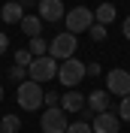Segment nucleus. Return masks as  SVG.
<instances>
[{
  "label": "nucleus",
  "mask_w": 130,
  "mask_h": 133,
  "mask_svg": "<svg viewBox=\"0 0 130 133\" xmlns=\"http://www.w3.org/2000/svg\"><path fill=\"white\" fill-rule=\"evenodd\" d=\"M15 100H18V106L24 109V112H36V109L46 103V91H42V85L40 82H21L18 85V91H15Z\"/></svg>",
  "instance_id": "obj_1"
},
{
  "label": "nucleus",
  "mask_w": 130,
  "mask_h": 133,
  "mask_svg": "<svg viewBox=\"0 0 130 133\" xmlns=\"http://www.w3.org/2000/svg\"><path fill=\"white\" fill-rule=\"evenodd\" d=\"M57 70H61V64H57L51 55H46V58H33V64L27 66V76H30V82H51V79H57Z\"/></svg>",
  "instance_id": "obj_2"
},
{
  "label": "nucleus",
  "mask_w": 130,
  "mask_h": 133,
  "mask_svg": "<svg viewBox=\"0 0 130 133\" xmlns=\"http://www.w3.org/2000/svg\"><path fill=\"white\" fill-rule=\"evenodd\" d=\"M76 49H79V39H76V33H57L55 39L49 42V55L55 61H61V64H64V61H70L76 55Z\"/></svg>",
  "instance_id": "obj_3"
},
{
  "label": "nucleus",
  "mask_w": 130,
  "mask_h": 133,
  "mask_svg": "<svg viewBox=\"0 0 130 133\" xmlns=\"http://www.w3.org/2000/svg\"><path fill=\"white\" fill-rule=\"evenodd\" d=\"M85 76H88V70H85V64H82L79 58L64 61V64H61V70H57V79H61V85H67L70 91H73L76 85L85 79Z\"/></svg>",
  "instance_id": "obj_4"
},
{
  "label": "nucleus",
  "mask_w": 130,
  "mask_h": 133,
  "mask_svg": "<svg viewBox=\"0 0 130 133\" xmlns=\"http://www.w3.org/2000/svg\"><path fill=\"white\" fill-rule=\"evenodd\" d=\"M40 127H42V133H67V127H70L67 112L61 106H49L40 118Z\"/></svg>",
  "instance_id": "obj_5"
},
{
  "label": "nucleus",
  "mask_w": 130,
  "mask_h": 133,
  "mask_svg": "<svg viewBox=\"0 0 130 133\" xmlns=\"http://www.w3.org/2000/svg\"><path fill=\"white\" fill-rule=\"evenodd\" d=\"M94 21H97V18H94V9H88V6H76V9L67 12V30H70V33L91 30Z\"/></svg>",
  "instance_id": "obj_6"
},
{
  "label": "nucleus",
  "mask_w": 130,
  "mask_h": 133,
  "mask_svg": "<svg viewBox=\"0 0 130 133\" xmlns=\"http://www.w3.org/2000/svg\"><path fill=\"white\" fill-rule=\"evenodd\" d=\"M106 91L115 97H130V73L127 70H109L106 73Z\"/></svg>",
  "instance_id": "obj_7"
},
{
  "label": "nucleus",
  "mask_w": 130,
  "mask_h": 133,
  "mask_svg": "<svg viewBox=\"0 0 130 133\" xmlns=\"http://www.w3.org/2000/svg\"><path fill=\"white\" fill-rule=\"evenodd\" d=\"M40 12H36V15L42 18V21H61V18H67V6L64 3H61V0H40Z\"/></svg>",
  "instance_id": "obj_8"
},
{
  "label": "nucleus",
  "mask_w": 130,
  "mask_h": 133,
  "mask_svg": "<svg viewBox=\"0 0 130 133\" xmlns=\"http://www.w3.org/2000/svg\"><path fill=\"white\" fill-rule=\"evenodd\" d=\"M118 127H121V118L115 115V112H100L91 121V130L94 133H118Z\"/></svg>",
  "instance_id": "obj_9"
},
{
  "label": "nucleus",
  "mask_w": 130,
  "mask_h": 133,
  "mask_svg": "<svg viewBox=\"0 0 130 133\" xmlns=\"http://www.w3.org/2000/svg\"><path fill=\"white\" fill-rule=\"evenodd\" d=\"M0 18L6 21V24H21V18H24V6L18 3V0H9L0 6Z\"/></svg>",
  "instance_id": "obj_10"
},
{
  "label": "nucleus",
  "mask_w": 130,
  "mask_h": 133,
  "mask_svg": "<svg viewBox=\"0 0 130 133\" xmlns=\"http://www.w3.org/2000/svg\"><path fill=\"white\" fill-rule=\"evenodd\" d=\"M85 103H88V97H85V94H79L73 88V91H67L64 97H61V109H64V112H82V109H85Z\"/></svg>",
  "instance_id": "obj_11"
},
{
  "label": "nucleus",
  "mask_w": 130,
  "mask_h": 133,
  "mask_svg": "<svg viewBox=\"0 0 130 133\" xmlns=\"http://www.w3.org/2000/svg\"><path fill=\"white\" fill-rule=\"evenodd\" d=\"M88 109L94 112V115L106 112V109H109V91H91L88 94Z\"/></svg>",
  "instance_id": "obj_12"
},
{
  "label": "nucleus",
  "mask_w": 130,
  "mask_h": 133,
  "mask_svg": "<svg viewBox=\"0 0 130 133\" xmlns=\"http://www.w3.org/2000/svg\"><path fill=\"white\" fill-rule=\"evenodd\" d=\"M21 30H24L30 39H33V36H40V30H42V18H40V15H24V18H21Z\"/></svg>",
  "instance_id": "obj_13"
},
{
  "label": "nucleus",
  "mask_w": 130,
  "mask_h": 133,
  "mask_svg": "<svg viewBox=\"0 0 130 133\" xmlns=\"http://www.w3.org/2000/svg\"><path fill=\"white\" fill-rule=\"evenodd\" d=\"M115 6L112 3H100L97 6V12H94V18H97V24H109V21H115Z\"/></svg>",
  "instance_id": "obj_14"
},
{
  "label": "nucleus",
  "mask_w": 130,
  "mask_h": 133,
  "mask_svg": "<svg viewBox=\"0 0 130 133\" xmlns=\"http://www.w3.org/2000/svg\"><path fill=\"white\" fill-rule=\"evenodd\" d=\"M27 51H30L33 58H46V55H49V42L42 39V36H33L30 45H27Z\"/></svg>",
  "instance_id": "obj_15"
},
{
  "label": "nucleus",
  "mask_w": 130,
  "mask_h": 133,
  "mask_svg": "<svg viewBox=\"0 0 130 133\" xmlns=\"http://www.w3.org/2000/svg\"><path fill=\"white\" fill-rule=\"evenodd\" d=\"M18 130H21L18 115H3L0 118V133H18Z\"/></svg>",
  "instance_id": "obj_16"
},
{
  "label": "nucleus",
  "mask_w": 130,
  "mask_h": 133,
  "mask_svg": "<svg viewBox=\"0 0 130 133\" xmlns=\"http://www.w3.org/2000/svg\"><path fill=\"white\" fill-rule=\"evenodd\" d=\"M91 39H94V42H103L106 39V36H109V30H106V24H97V21H94V24H91Z\"/></svg>",
  "instance_id": "obj_17"
},
{
  "label": "nucleus",
  "mask_w": 130,
  "mask_h": 133,
  "mask_svg": "<svg viewBox=\"0 0 130 133\" xmlns=\"http://www.w3.org/2000/svg\"><path fill=\"white\" fill-rule=\"evenodd\" d=\"M30 64H33V55H30L27 49H18V51H15V66H24V70H27Z\"/></svg>",
  "instance_id": "obj_18"
},
{
  "label": "nucleus",
  "mask_w": 130,
  "mask_h": 133,
  "mask_svg": "<svg viewBox=\"0 0 130 133\" xmlns=\"http://www.w3.org/2000/svg\"><path fill=\"white\" fill-rule=\"evenodd\" d=\"M115 115L121 118V121H130V97H121V103H118V112Z\"/></svg>",
  "instance_id": "obj_19"
},
{
  "label": "nucleus",
  "mask_w": 130,
  "mask_h": 133,
  "mask_svg": "<svg viewBox=\"0 0 130 133\" xmlns=\"http://www.w3.org/2000/svg\"><path fill=\"white\" fill-rule=\"evenodd\" d=\"M67 133H94V130H91V121H73L67 127Z\"/></svg>",
  "instance_id": "obj_20"
},
{
  "label": "nucleus",
  "mask_w": 130,
  "mask_h": 133,
  "mask_svg": "<svg viewBox=\"0 0 130 133\" xmlns=\"http://www.w3.org/2000/svg\"><path fill=\"white\" fill-rule=\"evenodd\" d=\"M9 79H12V82H24V66H12V70H9Z\"/></svg>",
  "instance_id": "obj_21"
},
{
  "label": "nucleus",
  "mask_w": 130,
  "mask_h": 133,
  "mask_svg": "<svg viewBox=\"0 0 130 133\" xmlns=\"http://www.w3.org/2000/svg\"><path fill=\"white\" fill-rule=\"evenodd\" d=\"M46 103H49V106L61 103V94H57V91H46Z\"/></svg>",
  "instance_id": "obj_22"
},
{
  "label": "nucleus",
  "mask_w": 130,
  "mask_h": 133,
  "mask_svg": "<svg viewBox=\"0 0 130 133\" xmlns=\"http://www.w3.org/2000/svg\"><path fill=\"white\" fill-rule=\"evenodd\" d=\"M85 70H88V76H100V64L94 61V64H85Z\"/></svg>",
  "instance_id": "obj_23"
},
{
  "label": "nucleus",
  "mask_w": 130,
  "mask_h": 133,
  "mask_svg": "<svg viewBox=\"0 0 130 133\" xmlns=\"http://www.w3.org/2000/svg\"><path fill=\"white\" fill-rule=\"evenodd\" d=\"M6 49H9V36H6V33H0V55H3Z\"/></svg>",
  "instance_id": "obj_24"
},
{
  "label": "nucleus",
  "mask_w": 130,
  "mask_h": 133,
  "mask_svg": "<svg viewBox=\"0 0 130 133\" xmlns=\"http://www.w3.org/2000/svg\"><path fill=\"white\" fill-rule=\"evenodd\" d=\"M124 36H127V39H130V15L124 18Z\"/></svg>",
  "instance_id": "obj_25"
},
{
  "label": "nucleus",
  "mask_w": 130,
  "mask_h": 133,
  "mask_svg": "<svg viewBox=\"0 0 130 133\" xmlns=\"http://www.w3.org/2000/svg\"><path fill=\"white\" fill-rule=\"evenodd\" d=\"M21 6H40V0H18Z\"/></svg>",
  "instance_id": "obj_26"
},
{
  "label": "nucleus",
  "mask_w": 130,
  "mask_h": 133,
  "mask_svg": "<svg viewBox=\"0 0 130 133\" xmlns=\"http://www.w3.org/2000/svg\"><path fill=\"white\" fill-rule=\"evenodd\" d=\"M0 103H3V85H0Z\"/></svg>",
  "instance_id": "obj_27"
}]
</instances>
